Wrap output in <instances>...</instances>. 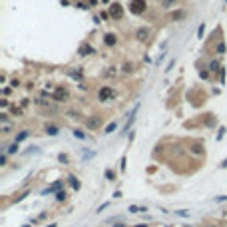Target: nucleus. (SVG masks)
I'll use <instances>...</instances> for the list:
<instances>
[{
	"instance_id": "5701e85b",
	"label": "nucleus",
	"mask_w": 227,
	"mask_h": 227,
	"mask_svg": "<svg viewBox=\"0 0 227 227\" xmlns=\"http://www.w3.org/2000/svg\"><path fill=\"white\" fill-rule=\"evenodd\" d=\"M124 72H132V64H124Z\"/></svg>"
},
{
	"instance_id": "f03ea898",
	"label": "nucleus",
	"mask_w": 227,
	"mask_h": 227,
	"mask_svg": "<svg viewBox=\"0 0 227 227\" xmlns=\"http://www.w3.org/2000/svg\"><path fill=\"white\" fill-rule=\"evenodd\" d=\"M108 14H110V18H112V20H120L122 16H124V6H122L120 2H112L110 12H108Z\"/></svg>"
},
{
	"instance_id": "aec40b11",
	"label": "nucleus",
	"mask_w": 227,
	"mask_h": 227,
	"mask_svg": "<svg viewBox=\"0 0 227 227\" xmlns=\"http://www.w3.org/2000/svg\"><path fill=\"white\" fill-rule=\"evenodd\" d=\"M114 129H116V124H114V122H112V124H110V126H108V128H106V134H110V132H114Z\"/></svg>"
},
{
	"instance_id": "0eeeda50",
	"label": "nucleus",
	"mask_w": 227,
	"mask_h": 227,
	"mask_svg": "<svg viewBox=\"0 0 227 227\" xmlns=\"http://www.w3.org/2000/svg\"><path fill=\"white\" fill-rule=\"evenodd\" d=\"M54 98H56V100H66L68 98V92L64 90V88H58L56 94H54Z\"/></svg>"
},
{
	"instance_id": "4468645a",
	"label": "nucleus",
	"mask_w": 227,
	"mask_h": 227,
	"mask_svg": "<svg viewBox=\"0 0 227 227\" xmlns=\"http://www.w3.org/2000/svg\"><path fill=\"white\" fill-rule=\"evenodd\" d=\"M46 132L50 134V136H56V134H58V128H54V126H48V128H46Z\"/></svg>"
},
{
	"instance_id": "f8f14e48",
	"label": "nucleus",
	"mask_w": 227,
	"mask_h": 227,
	"mask_svg": "<svg viewBox=\"0 0 227 227\" xmlns=\"http://www.w3.org/2000/svg\"><path fill=\"white\" fill-rule=\"evenodd\" d=\"M209 68H211V72H219V70H221V68H219V62H217V60H213L211 64H209Z\"/></svg>"
},
{
	"instance_id": "1a4fd4ad",
	"label": "nucleus",
	"mask_w": 227,
	"mask_h": 227,
	"mask_svg": "<svg viewBox=\"0 0 227 227\" xmlns=\"http://www.w3.org/2000/svg\"><path fill=\"white\" fill-rule=\"evenodd\" d=\"M98 126H100V118H96V120L92 118V120H88V128L94 129V128H98Z\"/></svg>"
},
{
	"instance_id": "7ed1b4c3",
	"label": "nucleus",
	"mask_w": 227,
	"mask_h": 227,
	"mask_svg": "<svg viewBox=\"0 0 227 227\" xmlns=\"http://www.w3.org/2000/svg\"><path fill=\"white\" fill-rule=\"evenodd\" d=\"M110 98H112V88H110V86H104V88L98 92V100L100 102H108Z\"/></svg>"
},
{
	"instance_id": "6e6552de",
	"label": "nucleus",
	"mask_w": 227,
	"mask_h": 227,
	"mask_svg": "<svg viewBox=\"0 0 227 227\" xmlns=\"http://www.w3.org/2000/svg\"><path fill=\"white\" fill-rule=\"evenodd\" d=\"M129 211H132V213H145V207H139V205H129Z\"/></svg>"
},
{
	"instance_id": "4be33fe9",
	"label": "nucleus",
	"mask_w": 227,
	"mask_h": 227,
	"mask_svg": "<svg viewBox=\"0 0 227 227\" xmlns=\"http://www.w3.org/2000/svg\"><path fill=\"white\" fill-rule=\"evenodd\" d=\"M106 177H108V179H114L116 175H114V171H110V169H108V171H106Z\"/></svg>"
},
{
	"instance_id": "dca6fc26",
	"label": "nucleus",
	"mask_w": 227,
	"mask_h": 227,
	"mask_svg": "<svg viewBox=\"0 0 227 227\" xmlns=\"http://www.w3.org/2000/svg\"><path fill=\"white\" fill-rule=\"evenodd\" d=\"M16 151H18V144H12V145H10V148H8V154H16Z\"/></svg>"
},
{
	"instance_id": "2eb2a0df",
	"label": "nucleus",
	"mask_w": 227,
	"mask_h": 227,
	"mask_svg": "<svg viewBox=\"0 0 227 227\" xmlns=\"http://www.w3.org/2000/svg\"><path fill=\"white\" fill-rule=\"evenodd\" d=\"M161 4H164V8H171V6L175 4V0H164Z\"/></svg>"
},
{
	"instance_id": "39448f33",
	"label": "nucleus",
	"mask_w": 227,
	"mask_h": 227,
	"mask_svg": "<svg viewBox=\"0 0 227 227\" xmlns=\"http://www.w3.org/2000/svg\"><path fill=\"white\" fill-rule=\"evenodd\" d=\"M104 42H106V46H114L118 42V36L114 34V32H108V34L104 36Z\"/></svg>"
},
{
	"instance_id": "9b49d317",
	"label": "nucleus",
	"mask_w": 227,
	"mask_h": 227,
	"mask_svg": "<svg viewBox=\"0 0 227 227\" xmlns=\"http://www.w3.org/2000/svg\"><path fill=\"white\" fill-rule=\"evenodd\" d=\"M68 179H70V183H72V187H74V189H80V181H78V179H76V177H74V175H70V177H68Z\"/></svg>"
},
{
	"instance_id": "6ab92c4d",
	"label": "nucleus",
	"mask_w": 227,
	"mask_h": 227,
	"mask_svg": "<svg viewBox=\"0 0 227 227\" xmlns=\"http://www.w3.org/2000/svg\"><path fill=\"white\" fill-rule=\"evenodd\" d=\"M74 136H76V138H80V139H84V138H86V134H82L80 129H76V132H74Z\"/></svg>"
},
{
	"instance_id": "f257e3e1",
	"label": "nucleus",
	"mask_w": 227,
	"mask_h": 227,
	"mask_svg": "<svg viewBox=\"0 0 227 227\" xmlns=\"http://www.w3.org/2000/svg\"><path fill=\"white\" fill-rule=\"evenodd\" d=\"M145 0H132L129 2V12L132 14H144L145 12Z\"/></svg>"
},
{
	"instance_id": "412c9836",
	"label": "nucleus",
	"mask_w": 227,
	"mask_h": 227,
	"mask_svg": "<svg viewBox=\"0 0 227 227\" xmlns=\"http://www.w3.org/2000/svg\"><path fill=\"white\" fill-rule=\"evenodd\" d=\"M183 16H185L183 12H175L174 16H171V18H174V20H179V18H183Z\"/></svg>"
},
{
	"instance_id": "9d476101",
	"label": "nucleus",
	"mask_w": 227,
	"mask_h": 227,
	"mask_svg": "<svg viewBox=\"0 0 227 227\" xmlns=\"http://www.w3.org/2000/svg\"><path fill=\"white\" fill-rule=\"evenodd\" d=\"M58 187H62V181H58V183H54L52 187H48V189H44V193H52V191H56Z\"/></svg>"
},
{
	"instance_id": "a211bd4d",
	"label": "nucleus",
	"mask_w": 227,
	"mask_h": 227,
	"mask_svg": "<svg viewBox=\"0 0 227 227\" xmlns=\"http://www.w3.org/2000/svg\"><path fill=\"white\" fill-rule=\"evenodd\" d=\"M56 199H58V201H64V199H66V191H60L56 195Z\"/></svg>"
},
{
	"instance_id": "f3484780",
	"label": "nucleus",
	"mask_w": 227,
	"mask_h": 227,
	"mask_svg": "<svg viewBox=\"0 0 227 227\" xmlns=\"http://www.w3.org/2000/svg\"><path fill=\"white\" fill-rule=\"evenodd\" d=\"M215 52H217V54H223V52H225V44H223V42H221V44H217Z\"/></svg>"
},
{
	"instance_id": "20e7f679",
	"label": "nucleus",
	"mask_w": 227,
	"mask_h": 227,
	"mask_svg": "<svg viewBox=\"0 0 227 227\" xmlns=\"http://www.w3.org/2000/svg\"><path fill=\"white\" fill-rule=\"evenodd\" d=\"M136 38L139 42H145L149 38V30L148 28H138V32H136Z\"/></svg>"
},
{
	"instance_id": "ddd939ff",
	"label": "nucleus",
	"mask_w": 227,
	"mask_h": 227,
	"mask_svg": "<svg viewBox=\"0 0 227 227\" xmlns=\"http://www.w3.org/2000/svg\"><path fill=\"white\" fill-rule=\"evenodd\" d=\"M26 138H28V132H20L18 136H16V144H18V142H22V139H26Z\"/></svg>"
},
{
	"instance_id": "423d86ee",
	"label": "nucleus",
	"mask_w": 227,
	"mask_h": 227,
	"mask_svg": "<svg viewBox=\"0 0 227 227\" xmlns=\"http://www.w3.org/2000/svg\"><path fill=\"white\" fill-rule=\"evenodd\" d=\"M80 54H82V56H90V54H96V50L88 44H80Z\"/></svg>"
}]
</instances>
